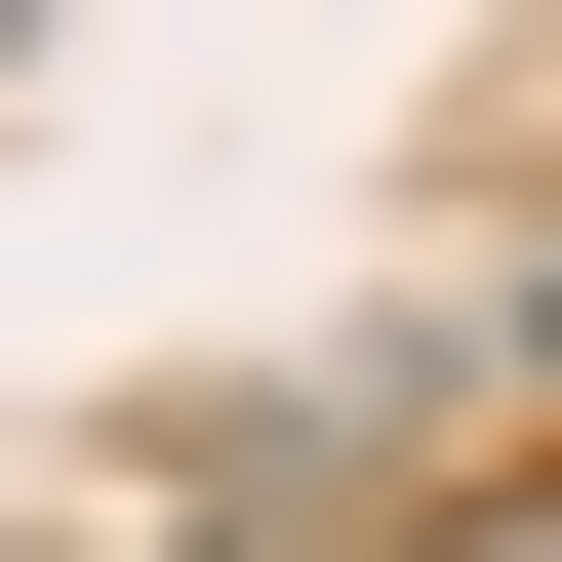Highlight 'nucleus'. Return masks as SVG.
<instances>
[{
    "label": "nucleus",
    "instance_id": "1",
    "mask_svg": "<svg viewBox=\"0 0 562 562\" xmlns=\"http://www.w3.org/2000/svg\"><path fill=\"white\" fill-rule=\"evenodd\" d=\"M522 362H562V281H522Z\"/></svg>",
    "mask_w": 562,
    "mask_h": 562
}]
</instances>
